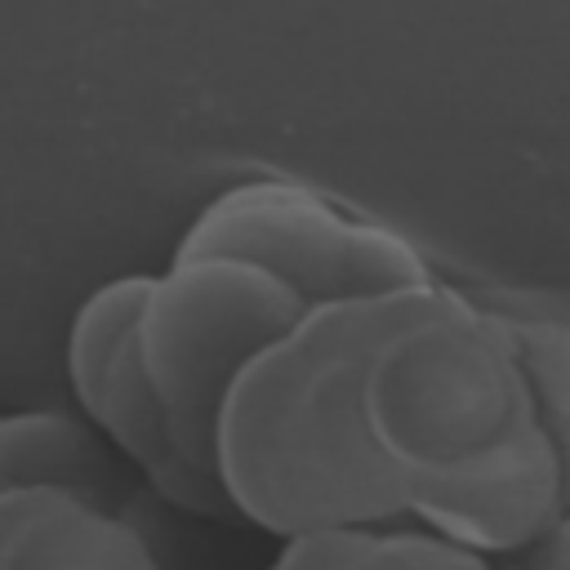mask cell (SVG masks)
Returning <instances> with one entry per match:
<instances>
[{
    "mask_svg": "<svg viewBox=\"0 0 570 570\" xmlns=\"http://www.w3.org/2000/svg\"><path fill=\"white\" fill-rule=\"evenodd\" d=\"M361 414L401 512L485 557H525L570 517V325L396 285L361 370Z\"/></svg>",
    "mask_w": 570,
    "mask_h": 570,
    "instance_id": "1",
    "label": "cell"
},
{
    "mask_svg": "<svg viewBox=\"0 0 570 570\" xmlns=\"http://www.w3.org/2000/svg\"><path fill=\"white\" fill-rule=\"evenodd\" d=\"M383 298L387 289L307 303L227 383L209 472L232 521L294 539L405 517L361 414V370Z\"/></svg>",
    "mask_w": 570,
    "mask_h": 570,
    "instance_id": "2",
    "label": "cell"
},
{
    "mask_svg": "<svg viewBox=\"0 0 570 570\" xmlns=\"http://www.w3.org/2000/svg\"><path fill=\"white\" fill-rule=\"evenodd\" d=\"M307 298L276 272L232 254H169L147 272L134 338L142 370L183 441L209 472V432L240 365L303 316ZM214 476V472H209Z\"/></svg>",
    "mask_w": 570,
    "mask_h": 570,
    "instance_id": "3",
    "label": "cell"
},
{
    "mask_svg": "<svg viewBox=\"0 0 570 570\" xmlns=\"http://www.w3.org/2000/svg\"><path fill=\"white\" fill-rule=\"evenodd\" d=\"M178 254H232L289 281L307 303L379 294L432 276L396 227L289 178H245L209 196L183 227Z\"/></svg>",
    "mask_w": 570,
    "mask_h": 570,
    "instance_id": "4",
    "label": "cell"
},
{
    "mask_svg": "<svg viewBox=\"0 0 570 570\" xmlns=\"http://www.w3.org/2000/svg\"><path fill=\"white\" fill-rule=\"evenodd\" d=\"M142 289H147V272H125L94 285L76 303L62 343L71 405L160 503L200 521H232L218 481L183 450L142 370L134 338Z\"/></svg>",
    "mask_w": 570,
    "mask_h": 570,
    "instance_id": "5",
    "label": "cell"
},
{
    "mask_svg": "<svg viewBox=\"0 0 570 570\" xmlns=\"http://www.w3.org/2000/svg\"><path fill=\"white\" fill-rule=\"evenodd\" d=\"M0 570H165L120 499L76 485L0 490Z\"/></svg>",
    "mask_w": 570,
    "mask_h": 570,
    "instance_id": "6",
    "label": "cell"
},
{
    "mask_svg": "<svg viewBox=\"0 0 570 570\" xmlns=\"http://www.w3.org/2000/svg\"><path fill=\"white\" fill-rule=\"evenodd\" d=\"M76 485L94 494L120 490V459L76 410L0 414V490Z\"/></svg>",
    "mask_w": 570,
    "mask_h": 570,
    "instance_id": "7",
    "label": "cell"
},
{
    "mask_svg": "<svg viewBox=\"0 0 570 570\" xmlns=\"http://www.w3.org/2000/svg\"><path fill=\"white\" fill-rule=\"evenodd\" d=\"M334 570H512L499 557H485L423 521H387L361 525L343 534V552Z\"/></svg>",
    "mask_w": 570,
    "mask_h": 570,
    "instance_id": "8",
    "label": "cell"
},
{
    "mask_svg": "<svg viewBox=\"0 0 570 570\" xmlns=\"http://www.w3.org/2000/svg\"><path fill=\"white\" fill-rule=\"evenodd\" d=\"M343 534L347 530H321V534L281 539V548L267 561V570H334V561L343 552Z\"/></svg>",
    "mask_w": 570,
    "mask_h": 570,
    "instance_id": "9",
    "label": "cell"
},
{
    "mask_svg": "<svg viewBox=\"0 0 570 570\" xmlns=\"http://www.w3.org/2000/svg\"><path fill=\"white\" fill-rule=\"evenodd\" d=\"M525 557H530L525 570H570V517H566L539 548H530Z\"/></svg>",
    "mask_w": 570,
    "mask_h": 570,
    "instance_id": "10",
    "label": "cell"
}]
</instances>
